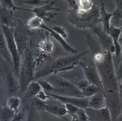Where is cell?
Listing matches in <instances>:
<instances>
[{"instance_id": "f1b7e54d", "label": "cell", "mask_w": 122, "mask_h": 121, "mask_svg": "<svg viewBox=\"0 0 122 121\" xmlns=\"http://www.w3.org/2000/svg\"><path fill=\"white\" fill-rule=\"evenodd\" d=\"M25 3L29 4V5H32V6H35L36 7H39L42 5L47 4L49 3V1H39V0H29V1H25Z\"/></svg>"}, {"instance_id": "9a60e30c", "label": "cell", "mask_w": 122, "mask_h": 121, "mask_svg": "<svg viewBox=\"0 0 122 121\" xmlns=\"http://www.w3.org/2000/svg\"><path fill=\"white\" fill-rule=\"evenodd\" d=\"M42 29L44 30H46L47 31L49 32L50 36H52L54 39H55V40L61 45V46H62V47L63 48L64 50H65V51H66L67 52H68V53H71L72 54H77L78 53L76 49H75L74 48L71 47V46L66 41V40H65V39L63 38L61 36H60L58 34H56L55 32L53 31L52 29L49 28L48 26H47L46 24H44V25L43 26Z\"/></svg>"}, {"instance_id": "5b68a950", "label": "cell", "mask_w": 122, "mask_h": 121, "mask_svg": "<svg viewBox=\"0 0 122 121\" xmlns=\"http://www.w3.org/2000/svg\"><path fill=\"white\" fill-rule=\"evenodd\" d=\"M2 31L5 35L6 44L13 63L15 73L19 74L21 66V56L19 53L18 47L14 38V29L12 27L7 26H2Z\"/></svg>"}, {"instance_id": "836d02e7", "label": "cell", "mask_w": 122, "mask_h": 121, "mask_svg": "<svg viewBox=\"0 0 122 121\" xmlns=\"http://www.w3.org/2000/svg\"><path fill=\"white\" fill-rule=\"evenodd\" d=\"M33 121V119H32V116L31 114H29L28 117L27 121Z\"/></svg>"}, {"instance_id": "44dd1931", "label": "cell", "mask_w": 122, "mask_h": 121, "mask_svg": "<svg viewBox=\"0 0 122 121\" xmlns=\"http://www.w3.org/2000/svg\"><path fill=\"white\" fill-rule=\"evenodd\" d=\"M44 20L37 16H34L29 19L27 22V27L30 29H42L44 25Z\"/></svg>"}, {"instance_id": "83f0119b", "label": "cell", "mask_w": 122, "mask_h": 121, "mask_svg": "<svg viewBox=\"0 0 122 121\" xmlns=\"http://www.w3.org/2000/svg\"><path fill=\"white\" fill-rule=\"evenodd\" d=\"M51 29L53 30V31H55L56 34H58V35L61 36L65 39L68 38V33H67L66 31L65 30V29L61 27V26H60L55 25L54 26H53Z\"/></svg>"}, {"instance_id": "9c48e42d", "label": "cell", "mask_w": 122, "mask_h": 121, "mask_svg": "<svg viewBox=\"0 0 122 121\" xmlns=\"http://www.w3.org/2000/svg\"><path fill=\"white\" fill-rule=\"evenodd\" d=\"M89 121H112V115L107 106L99 110L85 109Z\"/></svg>"}, {"instance_id": "7c38bea8", "label": "cell", "mask_w": 122, "mask_h": 121, "mask_svg": "<svg viewBox=\"0 0 122 121\" xmlns=\"http://www.w3.org/2000/svg\"><path fill=\"white\" fill-rule=\"evenodd\" d=\"M54 2H50L47 4L42 5L39 7H33L31 9H28V11L33 12L35 15L40 17L41 19L44 20L49 21L50 20V17H52V14L50 13V11L53 10H56V9L53 7V4Z\"/></svg>"}, {"instance_id": "4316f807", "label": "cell", "mask_w": 122, "mask_h": 121, "mask_svg": "<svg viewBox=\"0 0 122 121\" xmlns=\"http://www.w3.org/2000/svg\"><path fill=\"white\" fill-rule=\"evenodd\" d=\"M65 108H66V111L68 114H70L72 117L76 116L77 113H78V111L81 108H78L76 106L73 105L71 104H65Z\"/></svg>"}, {"instance_id": "7a4b0ae2", "label": "cell", "mask_w": 122, "mask_h": 121, "mask_svg": "<svg viewBox=\"0 0 122 121\" xmlns=\"http://www.w3.org/2000/svg\"><path fill=\"white\" fill-rule=\"evenodd\" d=\"M88 53V51L82 53L71 54L53 60L45 67L35 73V81L42 78L51 74H56L58 72L69 70L73 68L74 66L78 64L81 59Z\"/></svg>"}, {"instance_id": "7402d4cb", "label": "cell", "mask_w": 122, "mask_h": 121, "mask_svg": "<svg viewBox=\"0 0 122 121\" xmlns=\"http://www.w3.org/2000/svg\"><path fill=\"white\" fill-rule=\"evenodd\" d=\"M20 103H21V99L19 97L12 96L8 98L6 106H7L12 111H14L15 113H17Z\"/></svg>"}, {"instance_id": "d6986e66", "label": "cell", "mask_w": 122, "mask_h": 121, "mask_svg": "<svg viewBox=\"0 0 122 121\" xmlns=\"http://www.w3.org/2000/svg\"><path fill=\"white\" fill-rule=\"evenodd\" d=\"M73 7L76 8L77 10H80V11L89 12L93 9L94 4L92 1L82 0V1H74V5L73 6Z\"/></svg>"}, {"instance_id": "d6a6232c", "label": "cell", "mask_w": 122, "mask_h": 121, "mask_svg": "<svg viewBox=\"0 0 122 121\" xmlns=\"http://www.w3.org/2000/svg\"><path fill=\"white\" fill-rule=\"evenodd\" d=\"M116 121H122V113H120V114L119 115V116L117 119Z\"/></svg>"}, {"instance_id": "603a6c76", "label": "cell", "mask_w": 122, "mask_h": 121, "mask_svg": "<svg viewBox=\"0 0 122 121\" xmlns=\"http://www.w3.org/2000/svg\"><path fill=\"white\" fill-rule=\"evenodd\" d=\"M39 47L41 52L46 54H49L53 50V45L52 41L49 39H44L39 44Z\"/></svg>"}, {"instance_id": "484cf974", "label": "cell", "mask_w": 122, "mask_h": 121, "mask_svg": "<svg viewBox=\"0 0 122 121\" xmlns=\"http://www.w3.org/2000/svg\"><path fill=\"white\" fill-rule=\"evenodd\" d=\"M115 3L116 9L115 12L113 13V17H116L120 23H122V1H116Z\"/></svg>"}, {"instance_id": "4fadbf2b", "label": "cell", "mask_w": 122, "mask_h": 121, "mask_svg": "<svg viewBox=\"0 0 122 121\" xmlns=\"http://www.w3.org/2000/svg\"><path fill=\"white\" fill-rule=\"evenodd\" d=\"M113 17V13L107 11L104 3H101V6L99 8V22L102 24V30L107 34L111 28V21Z\"/></svg>"}, {"instance_id": "52a82bcc", "label": "cell", "mask_w": 122, "mask_h": 121, "mask_svg": "<svg viewBox=\"0 0 122 121\" xmlns=\"http://www.w3.org/2000/svg\"><path fill=\"white\" fill-rule=\"evenodd\" d=\"M122 33V30L120 28L117 27L114 25H111L109 34L112 39L113 48H114V54H115L114 66H115V71L119 66L122 53V47L120 43V39Z\"/></svg>"}, {"instance_id": "ac0fdd59", "label": "cell", "mask_w": 122, "mask_h": 121, "mask_svg": "<svg viewBox=\"0 0 122 121\" xmlns=\"http://www.w3.org/2000/svg\"><path fill=\"white\" fill-rule=\"evenodd\" d=\"M0 54L7 61H10V59H12L9 51L7 48L6 39L3 31H0Z\"/></svg>"}, {"instance_id": "277c9868", "label": "cell", "mask_w": 122, "mask_h": 121, "mask_svg": "<svg viewBox=\"0 0 122 121\" xmlns=\"http://www.w3.org/2000/svg\"><path fill=\"white\" fill-rule=\"evenodd\" d=\"M46 80L53 87V94L66 97H83L76 85L64 78L54 74Z\"/></svg>"}, {"instance_id": "ba28073f", "label": "cell", "mask_w": 122, "mask_h": 121, "mask_svg": "<svg viewBox=\"0 0 122 121\" xmlns=\"http://www.w3.org/2000/svg\"><path fill=\"white\" fill-rule=\"evenodd\" d=\"M78 64H79L83 69L84 74L86 77V80L89 81L91 84L96 86L102 91V85L100 77L95 63L90 65L84 62L80 61Z\"/></svg>"}, {"instance_id": "1f68e13d", "label": "cell", "mask_w": 122, "mask_h": 121, "mask_svg": "<svg viewBox=\"0 0 122 121\" xmlns=\"http://www.w3.org/2000/svg\"><path fill=\"white\" fill-rule=\"evenodd\" d=\"M22 115L20 114H19V113H17V114H15V116L14 117V118L13 119V120L12 121H20V120L22 119Z\"/></svg>"}, {"instance_id": "e575fe53", "label": "cell", "mask_w": 122, "mask_h": 121, "mask_svg": "<svg viewBox=\"0 0 122 121\" xmlns=\"http://www.w3.org/2000/svg\"><path fill=\"white\" fill-rule=\"evenodd\" d=\"M120 28H121V29L122 30V26H121V27H120Z\"/></svg>"}, {"instance_id": "f546056e", "label": "cell", "mask_w": 122, "mask_h": 121, "mask_svg": "<svg viewBox=\"0 0 122 121\" xmlns=\"http://www.w3.org/2000/svg\"><path fill=\"white\" fill-rule=\"evenodd\" d=\"M91 83H90L89 81H88L87 80H86V79H85V80H82L79 81V82H78L76 85L77 87V88L79 89V91L81 92L83 89L86 88Z\"/></svg>"}, {"instance_id": "8fae6325", "label": "cell", "mask_w": 122, "mask_h": 121, "mask_svg": "<svg viewBox=\"0 0 122 121\" xmlns=\"http://www.w3.org/2000/svg\"><path fill=\"white\" fill-rule=\"evenodd\" d=\"M92 30L95 34H96L100 44L103 47L105 51H109L112 54H114L113 43L109 34L105 33L102 28H100L96 25L92 28Z\"/></svg>"}, {"instance_id": "8992f818", "label": "cell", "mask_w": 122, "mask_h": 121, "mask_svg": "<svg viewBox=\"0 0 122 121\" xmlns=\"http://www.w3.org/2000/svg\"><path fill=\"white\" fill-rule=\"evenodd\" d=\"M36 103L40 108H42L52 115L61 117L68 114L65 108V105L52 97H50L46 102H42L37 98Z\"/></svg>"}, {"instance_id": "ffe728a7", "label": "cell", "mask_w": 122, "mask_h": 121, "mask_svg": "<svg viewBox=\"0 0 122 121\" xmlns=\"http://www.w3.org/2000/svg\"><path fill=\"white\" fill-rule=\"evenodd\" d=\"M16 114L7 106H0V121H12Z\"/></svg>"}, {"instance_id": "cb8c5ba5", "label": "cell", "mask_w": 122, "mask_h": 121, "mask_svg": "<svg viewBox=\"0 0 122 121\" xmlns=\"http://www.w3.org/2000/svg\"><path fill=\"white\" fill-rule=\"evenodd\" d=\"M99 91H101L98 87H96V86L93 85V84H90L86 88L82 91L81 93L83 97L90 98Z\"/></svg>"}, {"instance_id": "d4e9b609", "label": "cell", "mask_w": 122, "mask_h": 121, "mask_svg": "<svg viewBox=\"0 0 122 121\" xmlns=\"http://www.w3.org/2000/svg\"><path fill=\"white\" fill-rule=\"evenodd\" d=\"M37 82L39 84L40 86L41 87L42 90L46 93V94H51L53 92V87L52 85L49 83V81L45 79H40L37 80Z\"/></svg>"}, {"instance_id": "2e32d148", "label": "cell", "mask_w": 122, "mask_h": 121, "mask_svg": "<svg viewBox=\"0 0 122 121\" xmlns=\"http://www.w3.org/2000/svg\"><path fill=\"white\" fill-rule=\"evenodd\" d=\"M23 31L14 30V38L20 56L23 55L27 48V38Z\"/></svg>"}, {"instance_id": "e0dca14e", "label": "cell", "mask_w": 122, "mask_h": 121, "mask_svg": "<svg viewBox=\"0 0 122 121\" xmlns=\"http://www.w3.org/2000/svg\"><path fill=\"white\" fill-rule=\"evenodd\" d=\"M42 91L41 87L37 81H32L28 86L27 88L23 93V98L25 100H29L32 98H36L39 92Z\"/></svg>"}, {"instance_id": "d590c367", "label": "cell", "mask_w": 122, "mask_h": 121, "mask_svg": "<svg viewBox=\"0 0 122 121\" xmlns=\"http://www.w3.org/2000/svg\"><path fill=\"white\" fill-rule=\"evenodd\" d=\"M121 79H122V78H121Z\"/></svg>"}, {"instance_id": "30bf717a", "label": "cell", "mask_w": 122, "mask_h": 121, "mask_svg": "<svg viewBox=\"0 0 122 121\" xmlns=\"http://www.w3.org/2000/svg\"><path fill=\"white\" fill-rule=\"evenodd\" d=\"M48 96L54 98L58 101L60 102L63 104H71L76 106L81 109H86L88 108V98H79V97H66V96H58L55 94H49Z\"/></svg>"}, {"instance_id": "6da1fadb", "label": "cell", "mask_w": 122, "mask_h": 121, "mask_svg": "<svg viewBox=\"0 0 122 121\" xmlns=\"http://www.w3.org/2000/svg\"><path fill=\"white\" fill-rule=\"evenodd\" d=\"M93 60L100 77L106 106L111 111L112 121H116L122 113V105L112 54L109 51H99L95 53Z\"/></svg>"}, {"instance_id": "4dcf8cb0", "label": "cell", "mask_w": 122, "mask_h": 121, "mask_svg": "<svg viewBox=\"0 0 122 121\" xmlns=\"http://www.w3.org/2000/svg\"><path fill=\"white\" fill-rule=\"evenodd\" d=\"M116 75L117 77V79H121L122 78V56H121L119 66H118L116 70Z\"/></svg>"}, {"instance_id": "5bb4252c", "label": "cell", "mask_w": 122, "mask_h": 121, "mask_svg": "<svg viewBox=\"0 0 122 121\" xmlns=\"http://www.w3.org/2000/svg\"><path fill=\"white\" fill-rule=\"evenodd\" d=\"M106 106H107L106 97L102 91L98 92L94 96L88 98V108L99 110Z\"/></svg>"}, {"instance_id": "3957f363", "label": "cell", "mask_w": 122, "mask_h": 121, "mask_svg": "<svg viewBox=\"0 0 122 121\" xmlns=\"http://www.w3.org/2000/svg\"><path fill=\"white\" fill-rule=\"evenodd\" d=\"M23 60L21 61L20 72H19V91L21 94H23L27 88L28 86L35 81V59L33 53L27 48L23 55Z\"/></svg>"}]
</instances>
